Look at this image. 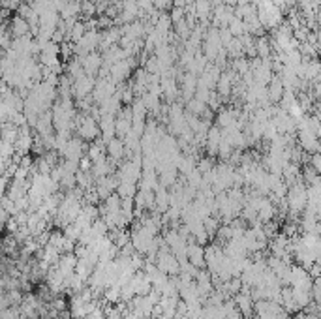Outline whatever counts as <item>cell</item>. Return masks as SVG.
<instances>
[{
	"mask_svg": "<svg viewBox=\"0 0 321 319\" xmlns=\"http://www.w3.org/2000/svg\"><path fill=\"white\" fill-rule=\"evenodd\" d=\"M154 265H156L158 271H162L164 274H167L169 278L179 276V273H181V268H179V261H177V257L171 254V252H158Z\"/></svg>",
	"mask_w": 321,
	"mask_h": 319,
	"instance_id": "6da1fadb",
	"label": "cell"
},
{
	"mask_svg": "<svg viewBox=\"0 0 321 319\" xmlns=\"http://www.w3.org/2000/svg\"><path fill=\"white\" fill-rule=\"evenodd\" d=\"M105 156L109 158L113 163L120 165L122 160H124V156H126V146H124V141L118 139V137H113V139L107 141V143H105Z\"/></svg>",
	"mask_w": 321,
	"mask_h": 319,
	"instance_id": "7a4b0ae2",
	"label": "cell"
},
{
	"mask_svg": "<svg viewBox=\"0 0 321 319\" xmlns=\"http://www.w3.org/2000/svg\"><path fill=\"white\" fill-rule=\"evenodd\" d=\"M186 259L195 268H205V250L201 244H197L192 237L186 242Z\"/></svg>",
	"mask_w": 321,
	"mask_h": 319,
	"instance_id": "3957f363",
	"label": "cell"
},
{
	"mask_svg": "<svg viewBox=\"0 0 321 319\" xmlns=\"http://www.w3.org/2000/svg\"><path fill=\"white\" fill-rule=\"evenodd\" d=\"M270 85H267L265 87V90H267V98H269V102H273V104H278L282 100V96H284V85H282L280 77H273L270 79Z\"/></svg>",
	"mask_w": 321,
	"mask_h": 319,
	"instance_id": "277c9868",
	"label": "cell"
},
{
	"mask_svg": "<svg viewBox=\"0 0 321 319\" xmlns=\"http://www.w3.org/2000/svg\"><path fill=\"white\" fill-rule=\"evenodd\" d=\"M10 32L12 36L17 40V38H23V36H29V23H27V19H21V17H15L10 24Z\"/></svg>",
	"mask_w": 321,
	"mask_h": 319,
	"instance_id": "5b68a950",
	"label": "cell"
},
{
	"mask_svg": "<svg viewBox=\"0 0 321 319\" xmlns=\"http://www.w3.org/2000/svg\"><path fill=\"white\" fill-rule=\"evenodd\" d=\"M203 227H205V231H207V235H209V240H212V238L216 237L220 222H218V218H214V216H207L203 220Z\"/></svg>",
	"mask_w": 321,
	"mask_h": 319,
	"instance_id": "8992f818",
	"label": "cell"
},
{
	"mask_svg": "<svg viewBox=\"0 0 321 319\" xmlns=\"http://www.w3.org/2000/svg\"><path fill=\"white\" fill-rule=\"evenodd\" d=\"M0 319H23V315H21V310L17 306H10L0 312Z\"/></svg>",
	"mask_w": 321,
	"mask_h": 319,
	"instance_id": "52a82bcc",
	"label": "cell"
},
{
	"mask_svg": "<svg viewBox=\"0 0 321 319\" xmlns=\"http://www.w3.org/2000/svg\"><path fill=\"white\" fill-rule=\"evenodd\" d=\"M10 180L12 177H8V175H0V198H4L8 191V186H10Z\"/></svg>",
	"mask_w": 321,
	"mask_h": 319,
	"instance_id": "ba28073f",
	"label": "cell"
},
{
	"mask_svg": "<svg viewBox=\"0 0 321 319\" xmlns=\"http://www.w3.org/2000/svg\"><path fill=\"white\" fill-rule=\"evenodd\" d=\"M10 306H12V304H10V299H8V295L0 291V312H2V310H6V308H10Z\"/></svg>",
	"mask_w": 321,
	"mask_h": 319,
	"instance_id": "9c48e42d",
	"label": "cell"
},
{
	"mask_svg": "<svg viewBox=\"0 0 321 319\" xmlns=\"http://www.w3.org/2000/svg\"><path fill=\"white\" fill-rule=\"evenodd\" d=\"M120 319H130V317H128V315H124V317H120Z\"/></svg>",
	"mask_w": 321,
	"mask_h": 319,
	"instance_id": "30bf717a",
	"label": "cell"
},
{
	"mask_svg": "<svg viewBox=\"0 0 321 319\" xmlns=\"http://www.w3.org/2000/svg\"><path fill=\"white\" fill-rule=\"evenodd\" d=\"M145 319H152V317H145Z\"/></svg>",
	"mask_w": 321,
	"mask_h": 319,
	"instance_id": "8fae6325",
	"label": "cell"
}]
</instances>
